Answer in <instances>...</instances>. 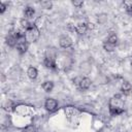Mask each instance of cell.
Segmentation results:
<instances>
[{
  "mask_svg": "<svg viewBox=\"0 0 132 132\" xmlns=\"http://www.w3.org/2000/svg\"><path fill=\"white\" fill-rule=\"evenodd\" d=\"M121 89H122V91H123L124 93L128 94V93L131 91V89H132V86H131V84H130V82H128V81H124V82L122 84V87H121Z\"/></svg>",
  "mask_w": 132,
  "mask_h": 132,
  "instance_id": "cell-10",
  "label": "cell"
},
{
  "mask_svg": "<svg viewBox=\"0 0 132 132\" xmlns=\"http://www.w3.org/2000/svg\"><path fill=\"white\" fill-rule=\"evenodd\" d=\"M127 10H128V13H129L130 15H132V5H131L130 7H128V8H127Z\"/></svg>",
  "mask_w": 132,
  "mask_h": 132,
  "instance_id": "cell-25",
  "label": "cell"
},
{
  "mask_svg": "<svg viewBox=\"0 0 132 132\" xmlns=\"http://www.w3.org/2000/svg\"><path fill=\"white\" fill-rule=\"evenodd\" d=\"M5 4H3V3H0V12H4V10H5Z\"/></svg>",
  "mask_w": 132,
  "mask_h": 132,
  "instance_id": "cell-23",
  "label": "cell"
},
{
  "mask_svg": "<svg viewBox=\"0 0 132 132\" xmlns=\"http://www.w3.org/2000/svg\"><path fill=\"white\" fill-rule=\"evenodd\" d=\"M21 26H22V28H24V29H29V28H30L29 23H28L27 21H25V20H22V21H21Z\"/></svg>",
  "mask_w": 132,
  "mask_h": 132,
  "instance_id": "cell-20",
  "label": "cell"
},
{
  "mask_svg": "<svg viewBox=\"0 0 132 132\" xmlns=\"http://www.w3.org/2000/svg\"><path fill=\"white\" fill-rule=\"evenodd\" d=\"M24 132H35V127L30 125V126H27L25 129H24Z\"/></svg>",
  "mask_w": 132,
  "mask_h": 132,
  "instance_id": "cell-21",
  "label": "cell"
},
{
  "mask_svg": "<svg viewBox=\"0 0 132 132\" xmlns=\"http://www.w3.org/2000/svg\"><path fill=\"white\" fill-rule=\"evenodd\" d=\"M72 3H73L74 6H77V7H79V6L82 5V1H73Z\"/></svg>",
  "mask_w": 132,
  "mask_h": 132,
  "instance_id": "cell-22",
  "label": "cell"
},
{
  "mask_svg": "<svg viewBox=\"0 0 132 132\" xmlns=\"http://www.w3.org/2000/svg\"><path fill=\"white\" fill-rule=\"evenodd\" d=\"M27 74H28V76L30 77V78H35L36 76H37V70H36V68H34V67H30L29 69H28V71H27Z\"/></svg>",
  "mask_w": 132,
  "mask_h": 132,
  "instance_id": "cell-11",
  "label": "cell"
},
{
  "mask_svg": "<svg viewBox=\"0 0 132 132\" xmlns=\"http://www.w3.org/2000/svg\"><path fill=\"white\" fill-rule=\"evenodd\" d=\"M44 65L48 68H55L56 64H55V60L53 59H48V58H45L44 59Z\"/></svg>",
  "mask_w": 132,
  "mask_h": 132,
  "instance_id": "cell-14",
  "label": "cell"
},
{
  "mask_svg": "<svg viewBox=\"0 0 132 132\" xmlns=\"http://www.w3.org/2000/svg\"><path fill=\"white\" fill-rule=\"evenodd\" d=\"M107 41H109L110 43H112V44H114L116 45V43H117V41H118V37L114 35V34H112V35H110L109 36V38H108V40Z\"/></svg>",
  "mask_w": 132,
  "mask_h": 132,
  "instance_id": "cell-19",
  "label": "cell"
},
{
  "mask_svg": "<svg viewBox=\"0 0 132 132\" xmlns=\"http://www.w3.org/2000/svg\"><path fill=\"white\" fill-rule=\"evenodd\" d=\"M103 46H104V48H105L106 51H108V52H112V51L114 50V46H116V45L112 44V43H110L109 41H106V42L104 43Z\"/></svg>",
  "mask_w": 132,
  "mask_h": 132,
  "instance_id": "cell-16",
  "label": "cell"
},
{
  "mask_svg": "<svg viewBox=\"0 0 132 132\" xmlns=\"http://www.w3.org/2000/svg\"><path fill=\"white\" fill-rule=\"evenodd\" d=\"M56 57H57V51L55 48H47L46 50V52H45V58L55 60Z\"/></svg>",
  "mask_w": 132,
  "mask_h": 132,
  "instance_id": "cell-9",
  "label": "cell"
},
{
  "mask_svg": "<svg viewBox=\"0 0 132 132\" xmlns=\"http://www.w3.org/2000/svg\"><path fill=\"white\" fill-rule=\"evenodd\" d=\"M109 109L111 114H119L124 111V102L120 97H113L109 101Z\"/></svg>",
  "mask_w": 132,
  "mask_h": 132,
  "instance_id": "cell-1",
  "label": "cell"
},
{
  "mask_svg": "<svg viewBox=\"0 0 132 132\" xmlns=\"http://www.w3.org/2000/svg\"><path fill=\"white\" fill-rule=\"evenodd\" d=\"M25 38L27 42H34L39 38V30L36 26H30L29 29L26 30Z\"/></svg>",
  "mask_w": 132,
  "mask_h": 132,
  "instance_id": "cell-2",
  "label": "cell"
},
{
  "mask_svg": "<svg viewBox=\"0 0 132 132\" xmlns=\"http://www.w3.org/2000/svg\"><path fill=\"white\" fill-rule=\"evenodd\" d=\"M65 113H66L67 118L71 119V118H73V117H75V116L78 114V110L76 108L72 107V106H67L65 108Z\"/></svg>",
  "mask_w": 132,
  "mask_h": 132,
  "instance_id": "cell-6",
  "label": "cell"
},
{
  "mask_svg": "<svg viewBox=\"0 0 132 132\" xmlns=\"http://www.w3.org/2000/svg\"><path fill=\"white\" fill-rule=\"evenodd\" d=\"M79 87L82 89V90H86V89H88L90 86H91V80L88 78V77H84V78H81L80 79V81H79Z\"/></svg>",
  "mask_w": 132,
  "mask_h": 132,
  "instance_id": "cell-8",
  "label": "cell"
},
{
  "mask_svg": "<svg viewBox=\"0 0 132 132\" xmlns=\"http://www.w3.org/2000/svg\"><path fill=\"white\" fill-rule=\"evenodd\" d=\"M16 47L21 53H25L27 50V40L25 36H19L18 42H16Z\"/></svg>",
  "mask_w": 132,
  "mask_h": 132,
  "instance_id": "cell-3",
  "label": "cell"
},
{
  "mask_svg": "<svg viewBox=\"0 0 132 132\" xmlns=\"http://www.w3.org/2000/svg\"><path fill=\"white\" fill-rule=\"evenodd\" d=\"M71 44H72V40L68 36H64L60 39V45L64 48H67V47L71 46Z\"/></svg>",
  "mask_w": 132,
  "mask_h": 132,
  "instance_id": "cell-7",
  "label": "cell"
},
{
  "mask_svg": "<svg viewBox=\"0 0 132 132\" xmlns=\"http://www.w3.org/2000/svg\"><path fill=\"white\" fill-rule=\"evenodd\" d=\"M58 106V103L55 99L53 98H48L46 101H45V108L48 110V111H54Z\"/></svg>",
  "mask_w": 132,
  "mask_h": 132,
  "instance_id": "cell-5",
  "label": "cell"
},
{
  "mask_svg": "<svg viewBox=\"0 0 132 132\" xmlns=\"http://www.w3.org/2000/svg\"><path fill=\"white\" fill-rule=\"evenodd\" d=\"M40 5L43 8H51L52 7V2L51 1H41L40 2Z\"/></svg>",
  "mask_w": 132,
  "mask_h": 132,
  "instance_id": "cell-18",
  "label": "cell"
},
{
  "mask_svg": "<svg viewBox=\"0 0 132 132\" xmlns=\"http://www.w3.org/2000/svg\"><path fill=\"white\" fill-rule=\"evenodd\" d=\"M105 20H106V16H105L104 14H103V15H101L100 18H98V21H99L100 23H103V22H104Z\"/></svg>",
  "mask_w": 132,
  "mask_h": 132,
  "instance_id": "cell-24",
  "label": "cell"
},
{
  "mask_svg": "<svg viewBox=\"0 0 132 132\" xmlns=\"http://www.w3.org/2000/svg\"><path fill=\"white\" fill-rule=\"evenodd\" d=\"M53 87H54V85H53L52 81H45V82L42 85V88H43V90H44L45 92L52 91V90H53Z\"/></svg>",
  "mask_w": 132,
  "mask_h": 132,
  "instance_id": "cell-15",
  "label": "cell"
},
{
  "mask_svg": "<svg viewBox=\"0 0 132 132\" xmlns=\"http://www.w3.org/2000/svg\"><path fill=\"white\" fill-rule=\"evenodd\" d=\"M15 110H16L18 112L22 113V114H26V113H28V112L30 111L29 108H28V106H24V105H20V106H18V107L15 108Z\"/></svg>",
  "mask_w": 132,
  "mask_h": 132,
  "instance_id": "cell-12",
  "label": "cell"
},
{
  "mask_svg": "<svg viewBox=\"0 0 132 132\" xmlns=\"http://www.w3.org/2000/svg\"><path fill=\"white\" fill-rule=\"evenodd\" d=\"M19 36H20V35H18V34H15V33H13V32L9 33V34H8V36L6 37V42H7V44H8V45H10V46H14V45H16V42H18V38H19Z\"/></svg>",
  "mask_w": 132,
  "mask_h": 132,
  "instance_id": "cell-4",
  "label": "cell"
},
{
  "mask_svg": "<svg viewBox=\"0 0 132 132\" xmlns=\"http://www.w3.org/2000/svg\"><path fill=\"white\" fill-rule=\"evenodd\" d=\"M33 14H34V9H33L32 7H27V8L25 9V15H26L27 18H32Z\"/></svg>",
  "mask_w": 132,
  "mask_h": 132,
  "instance_id": "cell-17",
  "label": "cell"
},
{
  "mask_svg": "<svg viewBox=\"0 0 132 132\" xmlns=\"http://www.w3.org/2000/svg\"><path fill=\"white\" fill-rule=\"evenodd\" d=\"M87 29H88V27H87L86 24H79V25L76 27V31H77L78 34H84V33H86Z\"/></svg>",
  "mask_w": 132,
  "mask_h": 132,
  "instance_id": "cell-13",
  "label": "cell"
}]
</instances>
